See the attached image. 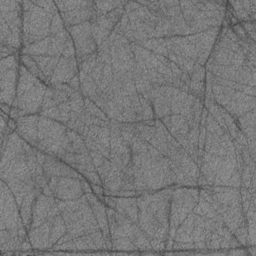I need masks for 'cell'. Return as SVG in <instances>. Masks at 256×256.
Returning a JSON list of instances; mask_svg holds the SVG:
<instances>
[{"label": "cell", "instance_id": "obj_1", "mask_svg": "<svg viewBox=\"0 0 256 256\" xmlns=\"http://www.w3.org/2000/svg\"><path fill=\"white\" fill-rule=\"evenodd\" d=\"M38 190L28 240L32 250H112L104 189L64 162L37 150Z\"/></svg>", "mask_w": 256, "mask_h": 256}, {"label": "cell", "instance_id": "obj_2", "mask_svg": "<svg viewBox=\"0 0 256 256\" xmlns=\"http://www.w3.org/2000/svg\"><path fill=\"white\" fill-rule=\"evenodd\" d=\"M15 122L17 133L36 150L64 162L91 184L102 187L95 168L109 155L112 121L80 89L48 86L40 110Z\"/></svg>", "mask_w": 256, "mask_h": 256}, {"label": "cell", "instance_id": "obj_3", "mask_svg": "<svg viewBox=\"0 0 256 256\" xmlns=\"http://www.w3.org/2000/svg\"><path fill=\"white\" fill-rule=\"evenodd\" d=\"M205 97L228 113L255 143V21L240 23L226 10L205 64Z\"/></svg>", "mask_w": 256, "mask_h": 256}, {"label": "cell", "instance_id": "obj_4", "mask_svg": "<svg viewBox=\"0 0 256 256\" xmlns=\"http://www.w3.org/2000/svg\"><path fill=\"white\" fill-rule=\"evenodd\" d=\"M23 2L20 62L47 86L79 87L74 41L53 1Z\"/></svg>", "mask_w": 256, "mask_h": 256}, {"label": "cell", "instance_id": "obj_5", "mask_svg": "<svg viewBox=\"0 0 256 256\" xmlns=\"http://www.w3.org/2000/svg\"><path fill=\"white\" fill-rule=\"evenodd\" d=\"M198 185L255 191V143L235 120L205 97Z\"/></svg>", "mask_w": 256, "mask_h": 256}, {"label": "cell", "instance_id": "obj_6", "mask_svg": "<svg viewBox=\"0 0 256 256\" xmlns=\"http://www.w3.org/2000/svg\"><path fill=\"white\" fill-rule=\"evenodd\" d=\"M172 188L104 195L112 250L164 251Z\"/></svg>", "mask_w": 256, "mask_h": 256}, {"label": "cell", "instance_id": "obj_7", "mask_svg": "<svg viewBox=\"0 0 256 256\" xmlns=\"http://www.w3.org/2000/svg\"><path fill=\"white\" fill-rule=\"evenodd\" d=\"M228 249L246 248L225 224L210 190L199 185L173 187L165 250Z\"/></svg>", "mask_w": 256, "mask_h": 256}, {"label": "cell", "instance_id": "obj_8", "mask_svg": "<svg viewBox=\"0 0 256 256\" xmlns=\"http://www.w3.org/2000/svg\"><path fill=\"white\" fill-rule=\"evenodd\" d=\"M47 87L42 80L21 64L16 97L10 118L15 120L22 116L37 113L41 108Z\"/></svg>", "mask_w": 256, "mask_h": 256}, {"label": "cell", "instance_id": "obj_9", "mask_svg": "<svg viewBox=\"0 0 256 256\" xmlns=\"http://www.w3.org/2000/svg\"><path fill=\"white\" fill-rule=\"evenodd\" d=\"M1 52L19 53L23 36V2L0 1Z\"/></svg>", "mask_w": 256, "mask_h": 256}, {"label": "cell", "instance_id": "obj_10", "mask_svg": "<svg viewBox=\"0 0 256 256\" xmlns=\"http://www.w3.org/2000/svg\"><path fill=\"white\" fill-rule=\"evenodd\" d=\"M20 65L19 53L1 52V107L9 116L16 97Z\"/></svg>", "mask_w": 256, "mask_h": 256}, {"label": "cell", "instance_id": "obj_11", "mask_svg": "<svg viewBox=\"0 0 256 256\" xmlns=\"http://www.w3.org/2000/svg\"><path fill=\"white\" fill-rule=\"evenodd\" d=\"M227 9L230 14L238 22H254L256 16V1H240L226 2Z\"/></svg>", "mask_w": 256, "mask_h": 256}]
</instances>
